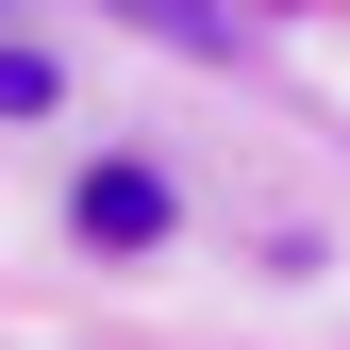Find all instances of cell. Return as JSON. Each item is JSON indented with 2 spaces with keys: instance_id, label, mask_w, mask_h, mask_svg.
<instances>
[{
  "instance_id": "1",
  "label": "cell",
  "mask_w": 350,
  "mask_h": 350,
  "mask_svg": "<svg viewBox=\"0 0 350 350\" xmlns=\"http://www.w3.org/2000/svg\"><path fill=\"white\" fill-rule=\"evenodd\" d=\"M83 234H100V250H150L167 234V184H150V167H100V184H83Z\"/></svg>"
},
{
  "instance_id": "2",
  "label": "cell",
  "mask_w": 350,
  "mask_h": 350,
  "mask_svg": "<svg viewBox=\"0 0 350 350\" xmlns=\"http://www.w3.org/2000/svg\"><path fill=\"white\" fill-rule=\"evenodd\" d=\"M117 17H150V33H184V51H217V33H234V0H117Z\"/></svg>"
},
{
  "instance_id": "3",
  "label": "cell",
  "mask_w": 350,
  "mask_h": 350,
  "mask_svg": "<svg viewBox=\"0 0 350 350\" xmlns=\"http://www.w3.org/2000/svg\"><path fill=\"white\" fill-rule=\"evenodd\" d=\"M0 117H51V51H0Z\"/></svg>"
}]
</instances>
